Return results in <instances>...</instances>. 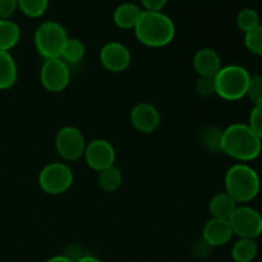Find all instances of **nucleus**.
<instances>
[{
    "label": "nucleus",
    "instance_id": "obj_1",
    "mask_svg": "<svg viewBox=\"0 0 262 262\" xmlns=\"http://www.w3.org/2000/svg\"><path fill=\"white\" fill-rule=\"evenodd\" d=\"M262 141L253 133L250 125L245 123H234L223 130L222 152L230 158L247 163L260 156Z\"/></svg>",
    "mask_w": 262,
    "mask_h": 262
},
{
    "label": "nucleus",
    "instance_id": "obj_2",
    "mask_svg": "<svg viewBox=\"0 0 262 262\" xmlns=\"http://www.w3.org/2000/svg\"><path fill=\"white\" fill-rule=\"evenodd\" d=\"M137 40L148 48L169 45L176 36V25L163 12L143 10L135 27Z\"/></svg>",
    "mask_w": 262,
    "mask_h": 262
},
{
    "label": "nucleus",
    "instance_id": "obj_3",
    "mask_svg": "<svg viewBox=\"0 0 262 262\" xmlns=\"http://www.w3.org/2000/svg\"><path fill=\"white\" fill-rule=\"evenodd\" d=\"M261 181L258 173L246 163L234 164L225 174V192L237 204H247L258 196Z\"/></svg>",
    "mask_w": 262,
    "mask_h": 262
},
{
    "label": "nucleus",
    "instance_id": "obj_4",
    "mask_svg": "<svg viewBox=\"0 0 262 262\" xmlns=\"http://www.w3.org/2000/svg\"><path fill=\"white\" fill-rule=\"evenodd\" d=\"M251 74L241 66L222 67L214 77L216 95L227 101H238L247 94Z\"/></svg>",
    "mask_w": 262,
    "mask_h": 262
},
{
    "label": "nucleus",
    "instance_id": "obj_5",
    "mask_svg": "<svg viewBox=\"0 0 262 262\" xmlns=\"http://www.w3.org/2000/svg\"><path fill=\"white\" fill-rule=\"evenodd\" d=\"M68 40L67 31L60 23L48 20L41 23L35 32L36 50L41 56L46 59L60 58V53L63 50L64 43Z\"/></svg>",
    "mask_w": 262,
    "mask_h": 262
},
{
    "label": "nucleus",
    "instance_id": "obj_6",
    "mask_svg": "<svg viewBox=\"0 0 262 262\" xmlns=\"http://www.w3.org/2000/svg\"><path fill=\"white\" fill-rule=\"evenodd\" d=\"M38 184L45 193L61 194L73 184L72 169L64 163H51L46 165L38 176Z\"/></svg>",
    "mask_w": 262,
    "mask_h": 262
},
{
    "label": "nucleus",
    "instance_id": "obj_7",
    "mask_svg": "<svg viewBox=\"0 0 262 262\" xmlns=\"http://www.w3.org/2000/svg\"><path fill=\"white\" fill-rule=\"evenodd\" d=\"M233 233L239 238L256 239L262 234V215L251 206L238 205L229 217Z\"/></svg>",
    "mask_w": 262,
    "mask_h": 262
},
{
    "label": "nucleus",
    "instance_id": "obj_8",
    "mask_svg": "<svg viewBox=\"0 0 262 262\" xmlns=\"http://www.w3.org/2000/svg\"><path fill=\"white\" fill-rule=\"evenodd\" d=\"M55 148L63 160L76 161L84 155L86 140L76 127H64L56 133Z\"/></svg>",
    "mask_w": 262,
    "mask_h": 262
},
{
    "label": "nucleus",
    "instance_id": "obj_9",
    "mask_svg": "<svg viewBox=\"0 0 262 262\" xmlns=\"http://www.w3.org/2000/svg\"><path fill=\"white\" fill-rule=\"evenodd\" d=\"M40 79L49 92H61L68 87L71 81L69 66L60 58L46 59L41 67Z\"/></svg>",
    "mask_w": 262,
    "mask_h": 262
},
{
    "label": "nucleus",
    "instance_id": "obj_10",
    "mask_svg": "<svg viewBox=\"0 0 262 262\" xmlns=\"http://www.w3.org/2000/svg\"><path fill=\"white\" fill-rule=\"evenodd\" d=\"M84 159L87 165L96 171H101L115 163V150L106 140H94L86 145Z\"/></svg>",
    "mask_w": 262,
    "mask_h": 262
},
{
    "label": "nucleus",
    "instance_id": "obj_11",
    "mask_svg": "<svg viewBox=\"0 0 262 262\" xmlns=\"http://www.w3.org/2000/svg\"><path fill=\"white\" fill-rule=\"evenodd\" d=\"M100 61L102 67L113 73L125 71L130 64V53L123 43L107 42L100 50Z\"/></svg>",
    "mask_w": 262,
    "mask_h": 262
},
{
    "label": "nucleus",
    "instance_id": "obj_12",
    "mask_svg": "<svg viewBox=\"0 0 262 262\" xmlns=\"http://www.w3.org/2000/svg\"><path fill=\"white\" fill-rule=\"evenodd\" d=\"M161 122L160 113L154 105L147 102L137 104L130 112V123L141 133H152Z\"/></svg>",
    "mask_w": 262,
    "mask_h": 262
},
{
    "label": "nucleus",
    "instance_id": "obj_13",
    "mask_svg": "<svg viewBox=\"0 0 262 262\" xmlns=\"http://www.w3.org/2000/svg\"><path fill=\"white\" fill-rule=\"evenodd\" d=\"M233 235H234V233H233L229 220L211 217L205 225L202 238L214 248L222 247V246L229 243Z\"/></svg>",
    "mask_w": 262,
    "mask_h": 262
},
{
    "label": "nucleus",
    "instance_id": "obj_14",
    "mask_svg": "<svg viewBox=\"0 0 262 262\" xmlns=\"http://www.w3.org/2000/svg\"><path fill=\"white\" fill-rule=\"evenodd\" d=\"M193 66L200 77L214 78L222 69V59L215 50L204 48L197 51L194 55Z\"/></svg>",
    "mask_w": 262,
    "mask_h": 262
},
{
    "label": "nucleus",
    "instance_id": "obj_15",
    "mask_svg": "<svg viewBox=\"0 0 262 262\" xmlns=\"http://www.w3.org/2000/svg\"><path fill=\"white\" fill-rule=\"evenodd\" d=\"M142 12L143 10L138 5L133 4V3H124L115 9L113 18H114L115 25L119 28H123V30L133 28L135 30Z\"/></svg>",
    "mask_w": 262,
    "mask_h": 262
},
{
    "label": "nucleus",
    "instance_id": "obj_16",
    "mask_svg": "<svg viewBox=\"0 0 262 262\" xmlns=\"http://www.w3.org/2000/svg\"><path fill=\"white\" fill-rule=\"evenodd\" d=\"M237 206L238 204L232 196H229L227 192H222V193L215 194L211 199L209 204V211L212 217L229 220Z\"/></svg>",
    "mask_w": 262,
    "mask_h": 262
},
{
    "label": "nucleus",
    "instance_id": "obj_17",
    "mask_svg": "<svg viewBox=\"0 0 262 262\" xmlns=\"http://www.w3.org/2000/svg\"><path fill=\"white\" fill-rule=\"evenodd\" d=\"M18 78V68L9 51H0V90L14 86Z\"/></svg>",
    "mask_w": 262,
    "mask_h": 262
},
{
    "label": "nucleus",
    "instance_id": "obj_18",
    "mask_svg": "<svg viewBox=\"0 0 262 262\" xmlns=\"http://www.w3.org/2000/svg\"><path fill=\"white\" fill-rule=\"evenodd\" d=\"M20 38V28L10 19H0V51H9Z\"/></svg>",
    "mask_w": 262,
    "mask_h": 262
},
{
    "label": "nucleus",
    "instance_id": "obj_19",
    "mask_svg": "<svg viewBox=\"0 0 262 262\" xmlns=\"http://www.w3.org/2000/svg\"><path fill=\"white\" fill-rule=\"evenodd\" d=\"M258 246L256 239L239 238L238 242L233 246L232 257L235 262H252L257 256Z\"/></svg>",
    "mask_w": 262,
    "mask_h": 262
},
{
    "label": "nucleus",
    "instance_id": "obj_20",
    "mask_svg": "<svg viewBox=\"0 0 262 262\" xmlns=\"http://www.w3.org/2000/svg\"><path fill=\"white\" fill-rule=\"evenodd\" d=\"M97 182L105 192H115L123 183L122 171L115 165L109 166V168L99 171Z\"/></svg>",
    "mask_w": 262,
    "mask_h": 262
},
{
    "label": "nucleus",
    "instance_id": "obj_21",
    "mask_svg": "<svg viewBox=\"0 0 262 262\" xmlns=\"http://www.w3.org/2000/svg\"><path fill=\"white\" fill-rule=\"evenodd\" d=\"M86 49H84L83 42L78 38H69L64 43L63 50L60 53V59L66 61L67 64H77L83 59Z\"/></svg>",
    "mask_w": 262,
    "mask_h": 262
},
{
    "label": "nucleus",
    "instance_id": "obj_22",
    "mask_svg": "<svg viewBox=\"0 0 262 262\" xmlns=\"http://www.w3.org/2000/svg\"><path fill=\"white\" fill-rule=\"evenodd\" d=\"M49 7V0H18V8L31 18L41 17Z\"/></svg>",
    "mask_w": 262,
    "mask_h": 262
},
{
    "label": "nucleus",
    "instance_id": "obj_23",
    "mask_svg": "<svg viewBox=\"0 0 262 262\" xmlns=\"http://www.w3.org/2000/svg\"><path fill=\"white\" fill-rule=\"evenodd\" d=\"M237 25L245 33L250 32V31L255 30L256 27L261 25L260 14L255 9H251V8L241 10L237 15Z\"/></svg>",
    "mask_w": 262,
    "mask_h": 262
},
{
    "label": "nucleus",
    "instance_id": "obj_24",
    "mask_svg": "<svg viewBox=\"0 0 262 262\" xmlns=\"http://www.w3.org/2000/svg\"><path fill=\"white\" fill-rule=\"evenodd\" d=\"M222 138L223 130L216 127H211L202 133L201 141L206 150L211 152H222Z\"/></svg>",
    "mask_w": 262,
    "mask_h": 262
},
{
    "label": "nucleus",
    "instance_id": "obj_25",
    "mask_svg": "<svg viewBox=\"0 0 262 262\" xmlns=\"http://www.w3.org/2000/svg\"><path fill=\"white\" fill-rule=\"evenodd\" d=\"M245 45L251 53L262 56V25L246 33Z\"/></svg>",
    "mask_w": 262,
    "mask_h": 262
},
{
    "label": "nucleus",
    "instance_id": "obj_26",
    "mask_svg": "<svg viewBox=\"0 0 262 262\" xmlns=\"http://www.w3.org/2000/svg\"><path fill=\"white\" fill-rule=\"evenodd\" d=\"M246 96L253 102V105L262 104V76L261 74L251 76Z\"/></svg>",
    "mask_w": 262,
    "mask_h": 262
},
{
    "label": "nucleus",
    "instance_id": "obj_27",
    "mask_svg": "<svg viewBox=\"0 0 262 262\" xmlns=\"http://www.w3.org/2000/svg\"><path fill=\"white\" fill-rule=\"evenodd\" d=\"M196 92L202 97H209L216 94L215 79L210 77H200L196 82Z\"/></svg>",
    "mask_w": 262,
    "mask_h": 262
},
{
    "label": "nucleus",
    "instance_id": "obj_28",
    "mask_svg": "<svg viewBox=\"0 0 262 262\" xmlns=\"http://www.w3.org/2000/svg\"><path fill=\"white\" fill-rule=\"evenodd\" d=\"M248 125L256 136L262 141V104L255 105L250 114Z\"/></svg>",
    "mask_w": 262,
    "mask_h": 262
},
{
    "label": "nucleus",
    "instance_id": "obj_29",
    "mask_svg": "<svg viewBox=\"0 0 262 262\" xmlns=\"http://www.w3.org/2000/svg\"><path fill=\"white\" fill-rule=\"evenodd\" d=\"M18 9V0H0V19H10Z\"/></svg>",
    "mask_w": 262,
    "mask_h": 262
},
{
    "label": "nucleus",
    "instance_id": "obj_30",
    "mask_svg": "<svg viewBox=\"0 0 262 262\" xmlns=\"http://www.w3.org/2000/svg\"><path fill=\"white\" fill-rule=\"evenodd\" d=\"M211 250L212 247L204 239V238L196 241L193 247H192V251H193V253L197 256V257H206V256L211 252Z\"/></svg>",
    "mask_w": 262,
    "mask_h": 262
},
{
    "label": "nucleus",
    "instance_id": "obj_31",
    "mask_svg": "<svg viewBox=\"0 0 262 262\" xmlns=\"http://www.w3.org/2000/svg\"><path fill=\"white\" fill-rule=\"evenodd\" d=\"M166 3L168 0H141V4L145 8V10H150V12H161Z\"/></svg>",
    "mask_w": 262,
    "mask_h": 262
},
{
    "label": "nucleus",
    "instance_id": "obj_32",
    "mask_svg": "<svg viewBox=\"0 0 262 262\" xmlns=\"http://www.w3.org/2000/svg\"><path fill=\"white\" fill-rule=\"evenodd\" d=\"M45 262H72V261L69 260L68 257H66L64 255H58V256H54V257H50Z\"/></svg>",
    "mask_w": 262,
    "mask_h": 262
},
{
    "label": "nucleus",
    "instance_id": "obj_33",
    "mask_svg": "<svg viewBox=\"0 0 262 262\" xmlns=\"http://www.w3.org/2000/svg\"><path fill=\"white\" fill-rule=\"evenodd\" d=\"M76 262H102V261H100L99 258L94 257V256H91V255H84V256H82L79 260H77Z\"/></svg>",
    "mask_w": 262,
    "mask_h": 262
}]
</instances>
